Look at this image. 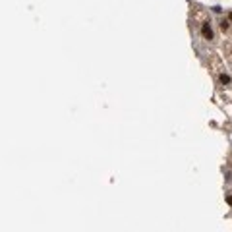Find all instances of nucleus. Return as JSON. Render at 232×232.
I'll list each match as a JSON object with an SVG mask.
<instances>
[{
  "mask_svg": "<svg viewBox=\"0 0 232 232\" xmlns=\"http://www.w3.org/2000/svg\"><path fill=\"white\" fill-rule=\"evenodd\" d=\"M220 29H222V31L228 29V19H222V21H220Z\"/></svg>",
  "mask_w": 232,
  "mask_h": 232,
  "instance_id": "7ed1b4c3",
  "label": "nucleus"
},
{
  "mask_svg": "<svg viewBox=\"0 0 232 232\" xmlns=\"http://www.w3.org/2000/svg\"><path fill=\"white\" fill-rule=\"evenodd\" d=\"M201 35H203V39H207V41L213 39V29H211V23H209V21H205V23L201 25Z\"/></svg>",
  "mask_w": 232,
  "mask_h": 232,
  "instance_id": "f257e3e1",
  "label": "nucleus"
},
{
  "mask_svg": "<svg viewBox=\"0 0 232 232\" xmlns=\"http://www.w3.org/2000/svg\"><path fill=\"white\" fill-rule=\"evenodd\" d=\"M226 203H228V205H232V195H228V197H226Z\"/></svg>",
  "mask_w": 232,
  "mask_h": 232,
  "instance_id": "20e7f679",
  "label": "nucleus"
},
{
  "mask_svg": "<svg viewBox=\"0 0 232 232\" xmlns=\"http://www.w3.org/2000/svg\"><path fill=\"white\" fill-rule=\"evenodd\" d=\"M220 83H224V85H228V83H230V77L226 76V74H220Z\"/></svg>",
  "mask_w": 232,
  "mask_h": 232,
  "instance_id": "f03ea898",
  "label": "nucleus"
}]
</instances>
